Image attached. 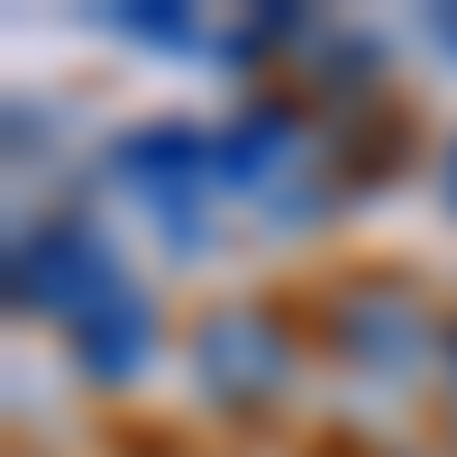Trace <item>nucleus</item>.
I'll return each mask as SVG.
<instances>
[{
  "label": "nucleus",
  "instance_id": "1",
  "mask_svg": "<svg viewBox=\"0 0 457 457\" xmlns=\"http://www.w3.org/2000/svg\"><path fill=\"white\" fill-rule=\"evenodd\" d=\"M110 293H120V256H110L101 228H19V247H10V302L19 312H55L73 329Z\"/></svg>",
  "mask_w": 457,
  "mask_h": 457
},
{
  "label": "nucleus",
  "instance_id": "2",
  "mask_svg": "<svg viewBox=\"0 0 457 457\" xmlns=\"http://www.w3.org/2000/svg\"><path fill=\"white\" fill-rule=\"evenodd\" d=\"M193 366L220 403H275L284 375H293V338L265 312H211L202 338H193Z\"/></svg>",
  "mask_w": 457,
  "mask_h": 457
},
{
  "label": "nucleus",
  "instance_id": "3",
  "mask_svg": "<svg viewBox=\"0 0 457 457\" xmlns=\"http://www.w3.org/2000/svg\"><path fill=\"white\" fill-rule=\"evenodd\" d=\"M202 174H211V137L183 129V120H156V129L120 137V183H137V193L165 211L174 247L202 238V211H193V183H202Z\"/></svg>",
  "mask_w": 457,
  "mask_h": 457
},
{
  "label": "nucleus",
  "instance_id": "4",
  "mask_svg": "<svg viewBox=\"0 0 457 457\" xmlns=\"http://www.w3.org/2000/svg\"><path fill=\"white\" fill-rule=\"evenodd\" d=\"M338 348H348L357 366H375V375H403V366L430 357V320H421L411 293L366 284V293H348V312H338Z\"/></svg>",
  "mask_w": 457,
  "mask_h": 457
},
{
  "label": "nucleus",
  "instance_id": "5",
  "mask_svg": "<svg viewBox=\"0 0 457 457\" xmlns=\"http://www.w3.org/2000/svg\"><path fill=\"white\" fill-rule=\"evenodd\" d=\"M302 165V129H293V110H247V120H228L211 137V174L220 183H238V193H275V183Z\"/></svg>",
  "mask_w": 457,
  "mask_h": 457
},
{
  "label": "nucleus",
  "instance_id": "6",
  "mask_svg": "<svg viewBox=\"0 0 457 457\" xmlns=\"http://www.w3.org/2000/svg\"><path fill=\"white\" fill-rule=\"evenodd\" d=\"M146 348H156V312H146V302L120 284L110 302H92L83 320H73V357H83L101 385H120V375H137L146 366Z\"/></svg>",
  "mask_w": 457,
  "mask_h": 457
},
{
  "label": "nucleus",
  "instance_id": "7",
  "mask_svg": "<svg viewBox=\"0 0 457 457\" xmlns=\"http://www.w3.org/2000/svg\"><path fill=\"white\" fill-rule=\"evenodd\" d=\"M129 37H146V46H193V10H165V0H137V10H120Z\"/></svg>",
  "mask_w": 457,
  "mask_h": 457
},
{
  "label": "nucleus",
  "instance_id": "8",
  "mask_svg": "<svg viewBox=\"0 0 457 457\" xmlns=\"http://www.w3.org/2000/svg\"><path fill=\"white\" fill-rule=\"evenodd\" d=\"M448 211H457V146H448Z\"/></svg>",
  "mask_w": 457,
  "mask_h": 457
},
{
  "label": "nucleus",
  "instance_id": "9",
  "mask_svg": "<svg viewBox=\"0 0 457 457\" xmlns=\"http://www.w3.org/2000/svg\"><path fill=\"white\" fill-rule=\"evenodd\" d=\"M439 37H448V46H457V10H439Z\"/></svg>",
  "mask_w": 457,
  "mask_h": 457
}]
</instances>
